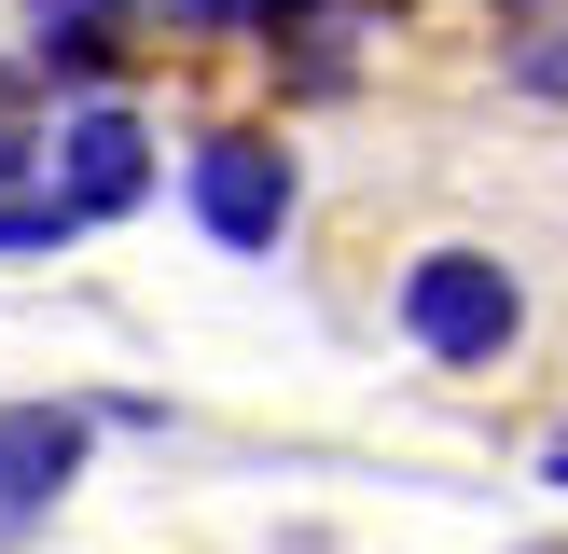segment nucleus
<instances>
[{"label":"nucleus","mask_w":568,"mask_h":554,"mask_svg":"<svg viewBox=\"0 0 568 554\" xmlns=\"http://www.w3.org/2000/svg\"><path fill=\"white\" fill-rule=\"evenodd\" d=\"M499 83L527 111H568V0H514L499 14Z\"/></svg>","instance_id":"obj_5"},{"label":"nucleus","mask_w":568,"mask_h":554,"mask_svg":"<svg viewBox=\"0 0 568 554\" xmlns=\"http://www.w3.org/2000/svg\"><path fill=\"white\" fill-rule=\"evenodd\" d=\"M153 181H166V153H153V125H139V98H70V111L42 125V194H55L70 236L153 208Z\"/></svg>","instance_id":"obj_3"},{"label":"nucleus","mask_w":568,"mask_h":554,"mask_svg":"<svg viewBox=\"0 0 568 554\" xmlns=\"http://www.w3.org/2000/svg\"><path fill=\"white\" fill-rule=\"evenodd\" d=\"M14 249H70V222H55V194H42V181L0 194V264H14Z\"/></svg>","instance_id":"obj_8"},{"label":"nucleus","mask_w":568,"mask_h":554,"mask_svg":"<svg viewBox=\"0 0 568 554\" xmlns=\"http://www.w3.org/2000/svg\"><path fill=\"white\" fill-rule=\"evenodd\" d=\"M181 208H194V236H209V249L264 264V249L305 222V166H292V138H277V125H209V138L181 153Z\"/></svg>","instance_id":"obj_2"},{"label":"nucleus","mask_w":568,"mask_h":554,"mask_svg":"<svg viewBox=\"0 0 568 554\" xmlns=\"http://www.w3.org/2000/svg\"><path fill=\"white\" fill-rule=\"evenodd\" d=\"M42 181V83H28V55H0V194Z\"/></svg>","instance_id":"obj_7"},{"label":"nucleus","mask_w":568,"mask_h":554,"mask_svg":"<svg viewBox=\"0 0 568 554\" xmlns=\"http://www.w3.org/2000/svg\"><path fill=\"white\" fill-rule=\"evenodd\" d=\"M541 485H568V443H541Z\"/></svg>","instance_id":"obj_10"},{"label":"nucleus","mask_w":568,"mask_h":554,"mask_svg":"<svg viewBox=\"0 0 568 554\" xmlns=\"http://www.w3.org/2000/svg\"><path fill=\"white\" fill-rule=\"evenodd\" d=\"M98 458V402H0V541L42 526Z\"/></svg>","instance_id":"obj_4"},{"label":"nucleus","mask_w":568,"mask_h":554,"mask_svg":"<svg viewBox=\"0 0 568 554\" xmlns=\"http://www.w3.org/2000/svg\"><path fill=\"white\" fill-rule=\"evenodd\" d=\"M388 332H403L430 375H499V360L527 347V277L499 264L486 236H430L388 277Z\"/></svg>","instance_id":"obj_1"},{"label":"nucleus","mask_w":568,"mask_h":554,"mask_svg":"<svg viewBox=\"0 0 568 554\" xmlns=\"http://www.w3.org/2000/svg\"><path fill=\"white\" fill-rule=\"evenodd\" d=\"M125 28H28V83H55V111L70 98H125Z\"/></svg>","instance_id":"obj_6"},{"label":"nucleus","mask_w":568,"mask_h":554,"mask_svg":"<svg viewBox=\"0 0 568 554\" xmlns=\"http://www.w3.org/2000/svg\"><path fill=\"white\" fill-rule=\"evenodd\" d=\"M139 14H166V0H28V28H139Z\"/></svg>","instance_id":"obj_9"}]
</instances>
